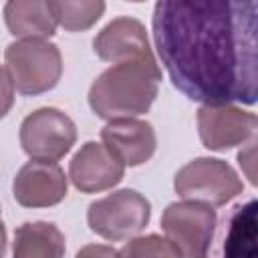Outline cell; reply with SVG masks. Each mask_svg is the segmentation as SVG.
Segmentation results:
<instances>
[{"label": "cell", "mask_w": 258, "mask_h": 258, "mask_svg": "<svg viewBox=\"0 0 258 258\" xmlns=\"http://www.w3.org/2000/svg\"><path fill=\"white\" fill-rule=\"evenodd\" d=\"M75 258H117V250L105 244H87L77 252Z\"/></svg>", "instance_id": "obj_19"}, {"label": "cell", "mask_w": 258, "mask_h": 258, "mask_svg": "<svg viewBox=\"0 0 258 258\" xmlns=\"http://www.w3.org/2000/svg\"><path fill=\"white\" fill-rule=\"evenodd\" d=\"M77 141V125L54 107H40L24 117L20 125V145L30 159L58 161Z\"/></svg>", "instance_id": "obj_7"}, {"label": "cell", "mask_w": 258, "mask_h": 258, "mask_svg": "<svg viewBox=\"0 0 258 258\" xmlns=\"http://www.w3.org/2000/svg\"><path fill=\"white\" fill-rule=\"evenodd\" d=\"M6 73L22 95H40L54 89L62 75V56L56 44L44 38L14 40L4 50Z\"/></svg>", "instance_id": "obj_3"}, {"label": "cell", "mask_w": 258, "mask_h": 258, "mask_svg": "<svg viewBox=\"0 0 258 258\" xmlns=\"http://www.w3.org/2000/svg\"><path fill=\"white\" fill-rule=\"evenodd\" d=\"M4 22L18 40L48 38L56 30L50 4L44 0H10L4 4Z\"/></svg>", "instance_id": "obj_13"}, {"label": "cell", "mask_w": 258, "mask_h": 258, "mask_svg": "<svg viewBox=\"0 0 258 258\" xmlns=\"http://www.w3.org/2000/svg\"><path fill=\"white\" fill-rule=\"evenodd\" d=\"M125 175V165L97 141H87L69 163V179L83 194H99L117 185Z\"/></svg>", "instance_id": "obj_10"}, {"label": "cell", "mask_w": 258, "mask_h": 258, "mask_svg": "<svg viewBox=\"0 0 258 258\" xmlns=\"http://www.w3.org/2000/svg\"><path fill=\"white\" fill-rule=\"evenodd\" d=\"M159 83L161 69L155 56L113 64L93 81L89 107L107 121L143 115L153 105Z\"/></svg>", "instance_id": "obj_2"}, {"label": "cell", "mask_w": 258, "mask_h": 258, "mask_svg": "<svg viewBox=\"0 0 258 258\" xmlns=\"http://www.w3.org/2000/svg\"><path fill=\"white\" fill-rule=\"evenodd\" d=\"M12 105H14V85H12L6 69L0 64V119L8 115Z\"/></svg>", "instance_id": "obj_18"}, {"label": "cell", "mask_w": 258, "mask_h": 258, "mask_svg": "<svg viewBox=\"0 0 258 258\" xmlns=\"http://www.w3.org/2000/svg\"><path fill=\"white\" fill-rule=\"evenodd\" d=\"M93 50L101 60H107L113 64L153 58L143 22L131 16L113 18L93 38Z\"/></svg>", "instance_id": "obj_11"}, {"label": "cell", "mask_w": 258, "mask_h": 258, "mask_svg": "<svg viewBox=\"0 0 258 258\" xmlns=\"http://www.w3.org/2000/svg\"><path fill=\"white\" fill-rule=\"evenodd\" d=\"M151 218L149 200L135 189H119L97 202L87 210L89 228L111 242L135 238L145 230Z\"/></svg>", "instance_id": "obj_5"}, {"label": "cell", "mask_w": 258, "mask_h": 258, "mask_svg": "<svg viewBox=\"0 0 258 258\" xmlns=\"http://www.w3.org/2000/svg\"><path fill=\"white\" fill-rule=\"evenodd\" d=\"M238 161H240V165H244L246 167V175L250 177V183H256V177H254V139L250 141V145H248V151H240L238 153Z\"/></svg>", "instance_id": "obj_20"}, {"label": "cell", "mask_w": 258, "mask_h": 258, "mask_svg": "<svg viewBox=\"0 0 258 258\" xmlns=\"http://www.w3.org/2000/svg\"><path fill=\"white\" fill-rule=\"evenodd\" d=\"M216 210L200 202H173L161 214V230L181 258H208L216 232Z\"/></svg>", "instance_id": "obj_6"}, {"label": "cell", "mask_w": 258, "mask_h": 258, "mask_svg": "<svg viewBox=\"0 0 258 258\" xmlns=\"http://www.w3.org/2000/svg\"><path fill=\"white\" fill-rule=\"evenodd\" d=\"M48 4L56 24L71 32L91 28L105 12V2L101 0H50Z\"/></svg>", "instance_id": "obj_16"}, {"label": "cell", "mask_w": 258, "mask_h": 258, "mask_svg": "<svg viewBox=\"0 0 258 258\" xmlns=\"http://www.w3.org/2000/svg\"><path fill=\"white\" fill-rule=\"evenodd\" d=\"M196 121L204 147L212 151H226L252 141L258 129V117L236 105H202Z\"/></svg>", "instance_id": "obj_8"}, {"label": "cell", "mask_w": 258, "mask_h": 258, "mask_svg": "<svg viewBox=\"0 0 258 258\" xmlns=\"http://www.w3.org/2000/svg\"><path fill=\"white\" fill-rule=\"evenodd\" d=\"M64 234L50 222H24L14 232L12 258H64Z\"/></svg>", "instance_id": "obj_14"}, {"label": "cell", "mask_w": 258, "mask_h": 258, "mask_svg": "<svg viewBox=\"0 0 258 258\" xmlns=\"http://www.w3.org/2000/svg\"><path fill=\"white\" fill-rule=\"evenodd\" d=\"M6 252V228L4 224H0V258H4Z\"/></svg>", "instance_id": "obj_21"}, {"label": "cell", "mask_w": 258, "mask_h": 258, "mask_svg": "<svg viewBox=\"0 0 258 258\" xmlns=\"http://www.w3.org/2000/svg\"><path fill=\"white\" fill-rule=\"evenodd\" d=\"M173 189L181 200L218 208L240 196L244 183L230 163L216 157H196L177 169Z\"/></svg>", "instance_id": "obj_4"}, {"label": "cell", "mask_w": 258, "mask_h": 258, "mask_svg": "<svg viewBox=\"0 0 258 258\" xmlns=\"http://www.w3.org/2000/svg\"><path fill=\"white\" fill-rule=\"evenodd\" d=\"M67 189L69 177L54 161L30 159L18 169L12 181L14 200L24 208L56 206L67 198Z\"/></svg>", "instance_id": "obj_9"}, {"label": "cell", "mask_w": 258, "mask_h": 258, "mask_svg": "<svg viewBox=\"0 0 258 258\" xmlns=\"http://www.w3.org/2000/svg\"><path fill=\"white\" fill-rule=\"evenodd\" d=\"M103 145L129 167L141 165L151 159L157 147V137L151 123L135 117L111 119L101 129Z\"/></svg>", "instance_id": "obj_12"}, {"label": "cell", "mask_w": 258, "mask_h": 258, "mask_svg": "<svg viewBox=\"0 0 258 258\" xmlns=\"http://www.w3.org/2000/svg\"><path fill=\"white\" fill-rule=\"evenodd\" d=\"M224 258H256V200L234 210L224 238Z\"/></svg>", "instance_id": "obj_15"}, {"label": "cell", "mask_w": 258, "mask_h": 258, "mask_svg": "<svg viewBox=\"0 0 258 258\" xmlns=\"http://www.w3.org/2000/svg\"><path fill=\"white\" fill-rule=\"evenodd\" d=\"M117 258H181V254L167 238L147 234L131 238L117 252Z\"/></svg>", "instance_id": "obj_17"}, {"label": "cell", "mask_w": 258, "mask_h": 258, "mask_svg": "<svg viewBox=\"0 0 258 258\" xmlns=\"http://www.w3.org/2000/svg\"><path fill=\"white\" fill-rule=\"evenodd\" d=\"M153 42L173 87L204 105H254L258 4L254 0H161Z\"/></svg>", "instance_id": "obj_1"}, {"label": "cell", "mask_w": 258, "mask_h": 258, "mask_svg": "<svg viewBox=\"0 0 258 258\" xmlns=\"http://www.w3.org/2000/svg\"><path fill=\"white\" fill-rule=\"evenodd\" d=\"M0 222H2V220H0Z\"/></svg>", "instance_id": "obj_22"}]
</instances>
